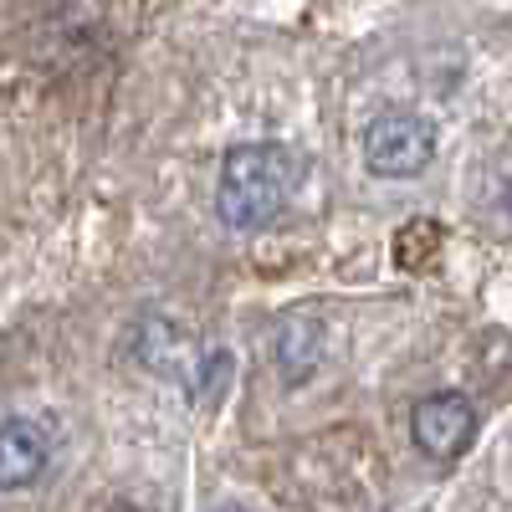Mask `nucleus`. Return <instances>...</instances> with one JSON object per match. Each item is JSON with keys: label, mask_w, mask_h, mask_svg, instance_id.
Listing matches in <instances>:
<instances>
[{"label": "nucleus", "mask_w": 512, "mask_h": 512, "mask_svg": "<svg viewBox=\"0 0 512 512\" xmlns=\"http://www.w3.org/2000/svg\"><path fill=\"white\" fill-rule=\"evenodd\" d=\"M297 154L287 144H236L221 159L216 175V216L231 231H267L282 221V210L292 205L297 185Z\"/></svg>", "instance_id": "obj_1"}, {"label": "nucleus", "mask_w": 512, "mask_h": 512, "mask_svg": "<svg viewBox=\"0 0 512 512\" xmlns=\"http://www.w3.org/2000/svg\"><path fill=\"white\" fill-rule=\"evenodd\" d=\"M364 169L374 180H415L441 149V128L420 108H384L364 123Z\"/></svg>", "instance_id": "obj_2"}, {"label": "nucleus", "mask_w": 512, "mask_h": 512, "mask_svg": "<svg viewBox=\"0 0 512 512\" xmlns=\"http://www.w3.org/2000/svg\"><path fill=\"white\" fill-rule=\"evenodd\" d=\"M210 349H216V344H200V338L185 323H175L169 313H144L139 333H134V359L149 374H159V379L185 384V395L200 390V374L210 364Z\"/></svg>", "instance_id": "obj_3"}, {"label": "nucleus", "mask_w": 512, "mask_h": 512, "mask_svg": "<svg viewBox=\"0 0 512 512\" xmlns=\"http://www.w3.org/2000/svg\"><path fill=\"white\" fill-rule=\"evenodd\" d=\"M410 441L431 461H461L477 441V405L461 390H436L410 405Z\"/></svg>", "instance_id": "obj_4"}, {"label": "nucleus", "mask_w": 512, "mask_h": 512, "mask_svg": "<svg viewBox=\"0 0 512 512\" xmlns=\"http://www.w3.org/2000/svg\"><path fill=\"white\" fill-rule=\"evenodd\" d=\"M323 349H328V323L308 308H287L272 328V359H277V374L282 384H308L323 364Z\"/></svg>", "instance_id": "obj_5"}, {"label": "nucleus", "mask_w": 512, "mask_h": 512, "mask_svg": "<svg viewBox=\"0 0 512 512\" xmlns=\"http://www.w3.org/2000/svg\"><path fill=\"white\" fill-rule=\"evenodd\" d=\"M52 461V441L36 420L26 415H11L0 420V492H21L31 487Z\"/></svg>", "instance_id": "obj_6"}, {"label": "nucleus", "mask_w": 512, "mask_h": 512, "mask_svg": "<svg viewBox=\"0 0 512 512\" xmlns=\"http://www.w3.org/2000/svg\"><path fill=\"white\" fill-rule=\"evenodd\" d=\"M441 241H446L441 221H431V216H415V221L400 231V241H395V251H400V267H405V272H431V262H436Z\"/></svg>", "instance_id": "obj_7"}, {"label": "nucleus", "mask_w": 512, "mask_h": 512, "mask_svg": "<svg viewBox=\"0 0 512 512\" xmlns=\"http://www.w3.org/2000/svg\"><path fill=\"white\" fill-rule=\"evenodd\" d=\"M502 205H507V216H512V180H507V195H502Z\"/></svg>", "instance_id": "obj_8"}]
</instances>
